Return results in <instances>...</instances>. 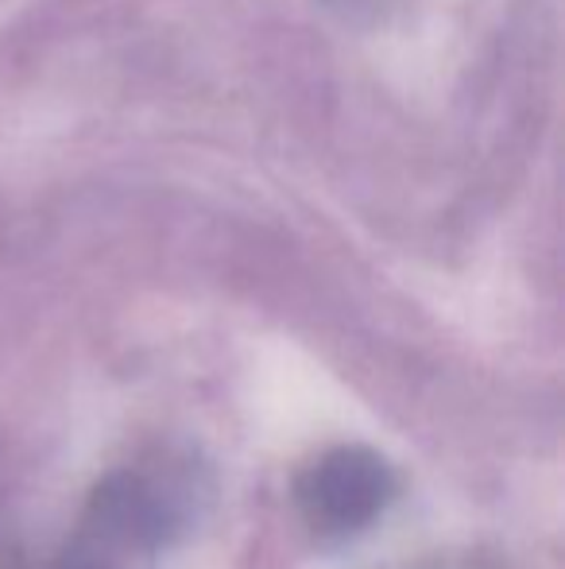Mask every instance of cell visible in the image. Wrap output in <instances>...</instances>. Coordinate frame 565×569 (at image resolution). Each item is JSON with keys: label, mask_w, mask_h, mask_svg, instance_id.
I'll return each mask as SVG.
<instances>
[{"label": "cell", "mask_w": 565, "mask_h": 569, "mask_svg": "<svg viewBox=\"0 0 565 569\" xmlns=\"http://www.w3.org/2000/svg\"><path fill=\"white\" fill-rule=\"evenodd\" d=\"M395 496V472L369 446H337L306 465L294 480V500L317 535L364 531Z\"/></svg>", "instance_id": "cell-2"}, {"label": "cell", "mask_w": 565, "mask_h": 569, "mask_svg": "<svg viewBox=\"0 0 565 569\" xmlns=\"http://www.w3.org/2000/svg\"><path fill=\"white\" fill-rule=\"evenodd\" d=\"M167 527L171 516L155 488L137 472H113L93 488L59 569H129L132 558L163 547Z\"/></svg>", "instance_id": "cell-1"}]
</instances>
